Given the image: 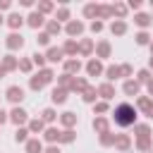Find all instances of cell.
Masks as SVG:
<instances>
[{
    "mask_svg": "<svg viewBox=\"0 0 153 153\" xmlns=\"http://www.w3.org/2000/svg\"><path fill=\"white\" fill-rule=\"evenodd\" d=\"M141 108H143V110H146V112H148V115L153 117V103H151V100H146V98H141Z\"/></svg>",
    "mask_w": 153,
    "mask_h": 153,
    "instance_id": "cell-7",
    "label": "cell"
},
{
    "mask_svg": "<svg viewBox=\"0 0 153 153\" xmlns=\"http://www.w3.org/2000/svg\"><path fill=\"white\" fill-rule=\"evenodd\" d=\"M5 120H7V117H5V112H2V110H0V124H2V122H5Z\"/></svg>",
    "mask_w": 153,
    "mask_h": 153,
    "instance_id": "cell-34",
    "label": "cell"
},
{
    "mask_svg": "<svg viewBox=\"0 0 153 153\" xmlns=\"http://www.w3.org/2000/svg\"><path fill=\"white\" fill-rule=\"evenodd\" d=\"M7 98L17 103V100H22V98H24V91H22V88H17V86H10V88H7Z\"/></svg>",
    "mask_w": 153,
    "mask_h": 153,
    "instance_id": "cell-2",
    "label": "cell"
},
{
    "mask_svg": "<svg viewBox=\"0 0 153 153\" xmlns=\"http://www.w3.org/2000/svg\"><path fill=\"white\" fill-rule=\"evenodd\" d=\"M148 91H151V93H153V81H151V84H148Z\"/></svg>",
    "mask_w": 153,
    "mask_h": 153,
    "instance_id": "cell-36",
    "label": "cell"
},
{
    "mask_svg": "<svg viewBox=\"0 0 153 153\" xmlns=\"http://www.w3.org/2000/svg\"><path fill=\"white\" fill-rule=\"evenodd\" d=\"M112 33H124V24H122V22L112 24Z\"/></svg>",
    "mask_w": 153,
    "mask_h": 153,
    "instance_id": "cell-16",
    "label": "cell"
},
{
    "mask_svg": "<svg viewBox=\"0 0 153 153\" xmlns=\"http://www.w3.org/2000/svg\"><path fill=\"white\" fill-rule=\"evenodd\" d=\"M7 7H10V2L7 0H0V10H7Z\"/></svg>",
    "mask_w": 153,
    "mask_h": 153,
    "instance_id": "cell-33",
    "label": "cell"
},
{
    "mask_svg": "<svg viewBox=\"0 0 153 153\" xmlns=\"http://www.w3.org/2000/svg\"><path fill=\"white\" fill-rule=\"evenodd\" d=\"M62 122H65V124H72V122H74V115H72V112H65Z\"/></svg>",
    "mask_w": 153,
    "mask_h": 153,
    "instance_id": "cell-22",
    "label": "cell"
},
{
    "mask_svg": "<svg viewBox=\"0 0 153 153\" xmlns=\"http://www.w3.org/2000/svg\"><path fill=\"white\" fill-rule=\"evenodd\" d=\"M41 129H43V122H41V120L31 122V131H41Z\"/></svg>",
    "mask_w": 153,
    "mask_h": 153,
    "instance_id": "cell-19",
    "label": "cell"
},
{
    "mask_svg": "<svg viewBox=\"0 0 153 153\" xmlns=\"http://www.w3.org/2000/svg\"><path fill=\"white\" fill-rule=\"evenodd\" d=\"M136 41L143 45V43H148V36H146V33H139V36H136Z\"/></svg>",
    "mask_w": 153,
    "mask_h": 153,
    "instance_id": "cell-26",
    "label": "cell"
},
{
    "mask_svg": "<svg viewBox=\"0 0 153 153\" xmlns=\"http://www.w3.org/2000/svg\"><path fill=\"white\" fill-rule=\"evenodd\" d=\"M100 93H103L105 98H110V96H112V86H103V88H100Z\"/></svg>",
    "mask_w": 153,
    "mask_h": 153,
    "instance_id": "cell-20",
    "label": "cell"
},
{
    "mask_svg": "<svg viewBox=\"0 0 153 153\" xmlns=\"http://www.w3.org/2000/svg\"><path fill=\"white\" fill-rule=\"evenodd\" d=\"M136 24H139V26H146V24H148V17H146V14H139V17H136Z\"/></svg>",
    "mask_w": 153,
    "mask_h": 153,
    "instance_id": "cell-17",
    "label": "cell"
},
{
    "mask_svg": "<svg viewBox=\"0 0 153 153\" xmlns=\"http://www.w3.org/2000/svg\"><path fill=\"white\" fill-rule=\"evenodd\" d=\"M48 29H50L53 33H57V31H60V24H57V22H50V24H48Z\"/></svg>",
    "mask_w": 153,
    "mask_h": 153,
    "instance_id": "cell-23",
    "label": "cell"
},
{
    "mask_svg": "<svg viewBox=\"0 0 153 153\" xmlns=\"http://www.w3.org/2000/svg\"><path fill=\"white\" fill-rule=\"evenodd\" d=\"M10 26H14V29L22 26V17H19V14H12V17H10Z\"/></svg>",
    "mask_w": 153,
    "mask_h": 153,
    "instance_id": "cell-9",
    "label": "cell"
},
{
    "mask_svg": "<svg viewBox=\"0 0 153 153\" xmlns=\"http://www.w3.org/2000/svg\"><path fill=\"white\" fill-rule=\"evenodd\" d=\"M12 120H14V122H17V124H22V122H26V112H24V110H19V108H17V110H14V112H12Z\"/></svg>",
    "mask_w": 153,
    "mask_h": 153,
    "instance_id": "cell-4",
    "label": "cell"
},
{
    "mask_svg": "<svg viewBox=\"0 0 153 153\" xmlns=\"http://www.w3.org/2000/svg\"><path fill=\"white\" fill-rule=\"evenodd\" d=\"M67 69H69V72H76V69H79V62H67Z\"/></svg>",
    "mask_w": 153,
    "mask_h": 153,
    "instance_id": "cell-27",
    "label": "cell"
},
{
    "mask_svg": "<svg viewBox=\"0 0 153 153\" xmlns=\"http://www.w3.org/2000/svg\"><path fill=\"white\" fill-rule=\"evenodd\" d=\"M67 31H69V33H79V31H81V24H79V22H72V24L67 26Z\"/></svg>",
    "mask_w": 153,
    "mask_h": 153,
    "instance_id": "cell-10",
    "label": "cell"
},
{
    "mask_svg": "<svg viewBox=\"0 0 153 153\" xmlns=\"http://www.w3.org/2000/svg\"><path fill=\"white\" fill-rule=\"evenodd\" d=\"M127 143H129V141H127L124 136H120V139H117V146H120V148H127Z\"/></svg>",
    "mask_w": 153,
    "mask_h": 153,
    "instance_id": "cell-28",
    "label": "cell"
},
{
    "mask_svg": "<svg viewBox=\"0 0 153 153\" xmlns=\"http://www.w3.org/2000/svg\"><path fill=\"white\" fill-rule=\"evenodd\" d=\"M2 74H5V67H0V76H2Z\"/></svg>",
    "mask_w": 153,
    "mask_h": 153,
    "instance_id": "cell-37",
    "label": "cell"
},
{
    "mask_svg": "<svg viewBox=\"0 0 153 153\" xmlns=\"http://www.w3.org/2000/svg\"><path fill=\"white\" fill-rule=\"evenodd\" d=\"M48 153H60V151L57 148H48Z\"/></svg>",
    "mask_w": 153,
    "mask_h": 153,
    "instance_id": "cell-35",
    "label": "cell"
},
{
    "mask_svg": "<svg viewBox=\"0 0 153 153\" xmlns=\"http://www.w3.org/2000/svg\"><path fill=\"white\" fill-rule=\"evenodd\" d=\"M134 120H136V112H134V108H131L129 103L117 105V110H115V122H117L120 127H129V124H134Z\"/></svg>",
    "mask_w": 153,
    "mask_h": 153,
    "instance_id": "cell-1",
    "label": "cell"
},
{
    "mask_svg": "<svg viewBox=\"0 0 153 153\" xmlns=\"http://www.w3.org/2000/svg\"><path fill=\"white\" fill-rule=\"evenodd\" d=\"M108 50H110V48H108V43H100V48H98V53H100V55H103V57H105V55H108Z\"/></svg>",
    "mask_w": 153,
    "mask_h": 153,
    "instance_id": "cell-24",
    "label": "cell"
},
{
    "mask_svg": "<svg viewBox=\"0 0 153 153\" xmlns=\"http://www.w3.org/2000/svg\"><path fill=\"white\" fill-rule=\"evenodd\" d=\"M45 139H48V141H55V139H60L57 129H48V131H45Z\"/></svg>",
    "mask_w": 153,
    "mask_h": 153,
    "instance_id": "cell-13",
    "label": "cell"
},
{
    "mask_svg": "<svg viewBox=\"0 0 153 153\" xmlns=\"http://www.w3.org/2000/svg\"><path fill=\"white\" fill-rule=\"evenodd\" d=\"M93 127H96L98 131H103V134H105V127H108V124H105V120H96V122H93Z\"/></svg>",
    "mask_w": 153,
    "mask_h": 153,
    "instance_id": "cell-15",
    "label": "cell"
},
{
    "mask_svg": "<svg viewBox=\"0 0 153 153\" xmlns=\"http://www.w3.org/2000/svg\"><path fill=\"white\" fill-rule=\"evenodd\" d=\"M48 38H50L48 33H41V36H38V41H41V43H48Z\"/></svg>",
    "mask_w": 153,
    "mask_h": 153,
    "instance_id": "cell-32",
    "label": "cell"
},
{
    "mask_svg": "<svg viewBox=\"0 0 153 153\" xmlns=\"http://www.w3.org/2000/svg\"><path fill=\"white\" fill-rule=\"evenodd\" d=\"M48 60H53V62H57V60H62V50H60V48H53V50L48 53Z\"/></svg>",
    "mask_w": 153,
    "mask_h": 153,
    "instance_id": "cell-6",
    "label": "cell"
},
{
    "mask_svg": "<svg viewBox=\"0 0 153 153\" xmlns=\"http://www.w3.org/2000/svg\"><path fill=\"white\" fill-rule=\"evenodd\" d=\"M151 65H153V60H151Z\"/></svg>",
    "mask_w": 153,
    "mask_h": 153,
    "instance_id": "cell-38",
    "label": "cell"
},
{
    "mask_svg": "<svg viewBox=\"0 0 153 153\" xmlns=\"http://www.w3.org/2000/svg\"><path fill=\"white\" fill-rule=\"evenodd\" d=\"M12 67H14V60L7 57V60H5V69H12Z\"/></svg>",
    "mask_w": 153,
    "mask_h": 153,
    "instance_id": "cell-30",
    "label": "cell"
},
{
    "mask_svg": "<svg viewBox=\"0 0 153 153\" xmlns=\"http://www.w3.org/2000/svg\"><path fill=\"white\" fill-rule=\"evenodd\" d=\"M124 91H127V93H136V91H139V84H134V81H127V84H124Z\"/></svg>",
    "mask_w": 153,
    "mask_h": 153,
    "instance_id": "cell-8",
    "label": "cell"
},
{
    "mask_svg": "<svg viewBox=\"0 0 153 153\" xmlns=\"http://www.w3.org/2000/svg\"><path fill=\"white\" fill-rule=\"evenodd\" d=\"M98 72H100V65H98L96 60H93V62H88V74H98Z\"/></svg>",
    "mask_w": 153,
    "mask_h": 153,
    "instance_id": "cell-11",
    "label": "cell"
},
{
    "mask_svg": "<svg viewBox=\"0 0 153 153\" xmlns=\"http://www.w3.org/2000/svg\"><path fill=\"white\" fill-rule=\"evenodd\" d=\"M120 72H122V69H117V67H110V69H108V76H110V79H115V76H120Z\"/></svg>",
    "mask_w": 153,
    "mask_h": 153,
    "instance_id": "cell-18",
    "label": "cell"
},
{
    "mask_svg": "<svg viewBox=\"0 0 153 153\" xmlns=\"http://www.w3.org/2000/svg\"><path fill=\"white\" fill-rule=\"evenodd\" d=\"M43 120H45V122L55 120V112H53V110H45V112H43Z\"/></svg>",
    "mask_w": 153,
    "mask_h": 153,
    "instance_id": "cell-21",
    "label": "cell"
},
{
    "mask_svg": "<svg viewBox=\"0 0 153 153\" xmlns=\"http://www.w3.org/2000/svg\"><path fill=\"white\" fill-rule=\"evenodd\" d=\"M29 153H41V143L38 141H29Z\"/></svg>",
    "mask_w": 153,
    "mask_h": 153,
    "instance_id": "cell-14",
    "label": "cell"
},
{
    "mask_svg": "<svg viewBox=\"0 0 153 153\" xmlns=\"http://www.w3.org/2000/svg\"><path fill=\"white\" fill-rule=\"evenodd\" d=\"M29 24H31V26H41V24H43V17H41L38 12H33V14L29 17Z\"/></svg>",
    "mask_w": 153,
    "mask_h": 153,
    "instance_id": "cell-5",
    "label": "cell"
},
{
    "mask_svg": "<svg viewBox=\"0 0 153 153\" xmlns=\"http://www.w3.org/2000/svg\"><path fill=\"white\" fill-rule=\"evenodd\" d=\"M60 139H62V141H72V131H65Z\"/></svg>",
    "mask_w": 153,
    "mask_h": 153,
    "instance_id": "cell-31",
    "label": "cell"
},
{
    "mask_svg": "<svg viewBox=\"0 0 153 153\" xmlns=\"http://www.w3.org/2000/svg\"><path fill=\"white\" fill-rule=\"evenodd\" d=\"M53 100H55V103H62V100H65V91H57V88H55V91H53Z\"/></svg>",
    "mask_w": 153,
    "mask_h": 153,
    "instance_id": "cell-12",
    "label": "cell"
},
{
    "mask_svg": "<svg viewBox=\"0 0 153 153\" xmlns=\"http://www.w3.org/2000/svg\"><path fill=\"white\" fill-rule=\"evenodd\" d=\"M0 22H2V19H0Z\"/></svg>",
    "mask_w": 153,
    "mask_h": 153,
    "instance_id": "cell-39",
    "label": "cell"
},
{
    "mask_svg": "<svg viewBox=\"0 0 153 153\" xmlns=\"http://www.w3.org/2000/svg\"><path fill=\"white\" fill-rule=\"evenodd\" d=\"M14 139H17V141H24V139H26V131H24V129H19V131L14 134Z\"/></svg>",
    "mask_w": 153,
    "mask_h": 153,
    "instance_id": "cell-25",
    "label": "cell"
},
{
    "mask_svg": "<svg viewBox=\"0 0 153 153\" xmlns=\"http://www.w3.org/2000/svg\"><path fill=\"white\" fill-rule=\"evenodd\" d=\"M22 43H24V41H22V36H17V33H12V36L7 38V45H10V48H22Z\"/></svg>",
    "mask_w": 153,
    "mask_h": 153,
    "instance_id": "cell-3",
    "label": "cell"
},
{
    "mask_svg": "<svg viewBox=\"0 0 153 153\" xmlns=\"http://www.w3.org/2000/svg\"><path fill=\"white\" fill-rule=\"evenodd\" d=\"M65 50H67V53H74V50H76V45H74V43H72V41H69V43H67V45H65Z\"/></svg>",
    "mask_w": 153,
    "mask_h": 153,
    "instance_id": "cell-29",
    "label": "cell"
}]
</instances>
